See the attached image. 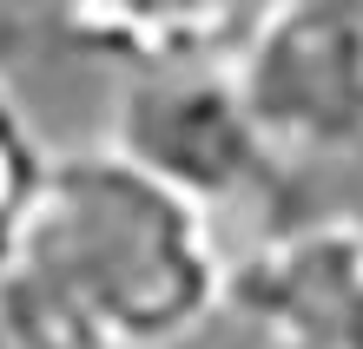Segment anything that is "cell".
<instances>
[{"label":"cell","instance_id":"6da1fadb","mask_svg":"<svg viewBox=\"0 0 363 349\" xmlns=\"http://www.w3.org/2000/svg\"><path fill=\"white\" fill-rule=\"evenodd\" d=\"M225 231L113 139L53 151L0 244V349H185L225 316Z\"/></svg>","mask_w":363,"mask_h":349},{"label":"cell","instance_id":"7a4b0ae2","mask_svg":"<svg viewBox=\"0 0 363 349\" xmlns=\"http://www.w3.org/2000/svg\"><path fill=\"white\" fill-rule=\"evenodd\" d=\"M113 145L133 151L165 185H179L199 211H211V224L225 231V251H231V237L245 244V237H258L264 224L284 217L271 205V191L284 185L291 165L251 125L225 67L125 73Z\"/></svg>","mask_w":363,"mask_h":349},{"label":"cell","instance_id":"3957f363","mask_svg":"<svg viewBox=\"0 0 363 349\" xmlns=\"http://www.w3.org/2000/svg\"><path fill=\"white\" fill-rule=\"evenodd\" d=\"M251 125L284 165L350 159L363 145V7L264 0L225 59Z\"/></svg>","mask_w":363,"mask_h":349},{"label":"cell","instance_id":"277c9868","mask_svg":"<svg viewBox=\"0 0 363 349\" xmlns=\"http://www.w3.org/2000/svg\"><path fill=\"white\" fill-rule=\"evenodd\" d=\"M225 316H245L258 349H363V217H277L231 244Z\"/></svg>","mask_w":363,"mask_h":349},{"label":"cell","instance_id":"5b68a950","mask_svg":"<svg viewBox=\"0 0 363 349\" xmlns=\"http://www.w3.org/2000/svg\"><path fill=\"white\" fill-rule=\"evenodd\" d=\"M47 165H53V151H47V139H40L27 99H20L13 79L0 73V244L13 237L20 211L33 205V191H40V178H47Z\"/></svg>","mask_w":363,"mask_h":349},{"label":"cell","instance_id":"8992f818","mask_svg":"<svg viewBox=\"0 0 363 349\" xmlns=\"http://www.w3.org/2000/svg\"><path fill=\"white\" fill-rule=\"evenodd\" d=\"M13 33H20V13H13V0H0V53H7Z\"/></svg>","mask_w":363,"mask_h":349},{"label":"cell","instance_id":"52a82bcc","mask_svg":"<svg viewBox=\"0 0 363 349\" xmlns=\"http://www.w3.org/2000/svg\"><path fill=\"white\" fill-rule=\"evenodd\" d=\"M350 165H357V205H350V211H357V217H363V145H357V151H350Z\"/></svg>","mask_w":363,"mask_h":349},{"label":"cell","instance_id":"ba28073f","mask_svg":"<svg viewBox=\"0 0 363 349\" xmlns=\"http://www.w3.org/2000/svg\"><path fill=\"white\" fill-rule=\"evenodd\" d=\"M357 7H363V0H357Z\"/></svg>","mask_w":363,"mask_h":349}]
</instances>
